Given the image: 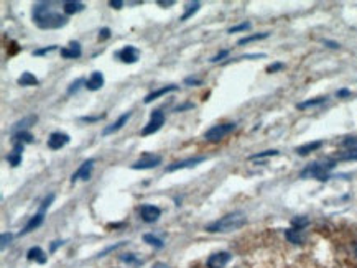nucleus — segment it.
<instances>
[{
  "label": "nucleus",
  "instance_id": "1",
  "mask_svg": "<svg viewBox=\"0 0 357 268\" xmlns=\"http://www.w3.org/2000/svg\"><path fill=\"white\" fill-rule=\"evenodd\" d=\"M33 22L41 30H58L68 23V16L55 10L51 2H37L31 10Z\"/></svg>",
  "mask_w": 357,
  "mask_h": 268
},
{
  "label": "nucleus",
  "instance_id": "2",
  "mask_svg": "<svg viewBox=\"0 0 357 268\" xmlns=\"http://www.w3.org/2000/svg\"><path fill=\"white\" fill-rule=\"evenodd\" d=\"M247 222L245 219V214L240 212V211H236V212H230V214H226L224 217H221V219L211 222L209 225H206V230L207 232H232V230H237L240 227H244Z\"/></svg>",
  "mask_w": 357,
  "mask_h": 268
},
{
  "label": "nucleus",
  "instance_id": "3",
  "mask_svg": "<svg viewBox=\"0 0 357 268\" xmlns=\"http://www.w3.org/2000/svg\"><path fill=\"white\" fill-rule=\"evenodd\" d=\"M336 166L334 160H321V162H314L310 163L306 168L300 173V178L306 180V178H314L319 181H328L331 178V170Z\"/></svg>",
  "mask_w": 357,
  "mask_h": 268
},
{
  "label": "nucleus",
  "instance_id": "4",
  "mask_svg": "<svg viewBox=\"0 0 357 268\" xmlns=\"http://www.w3.org/2000/svg\"><path fill=\"white\" fill-rule=\"evenodd\" d=\"M237 127V123L234 122H227V123H218V125H212L209 130H206L204 133V138L207 141H219L224 137H227L230 132H234Z\"/></svg>",
  "mask_w": 357,
  "mask_h": 268
},
{
  "label": "nucleus",
  "instance_id": "5",
  "mask_svg": "<svg viewBox=\"0 0 357 268\" xmlns=\"http://www.w3.org/2000/svg\"><path fill=\"white\" fill-rule=\"evenodd\" d=\"M165 123V114L162 111H153L150 114V120H148V123L145 125V127L142 129V137H148V135H153V133L158 132Z\"/></svg>",
  "mask_w": 357,
  "mask_h": 268
},
{
  "label": "nucleus",
  "instance_id": "6",
  "mask_svg": "<svg viewBox=\"0 0 357 268\" xmlns=\"http://www.w3.org/2000/svg\"><path fill=\"white\" fill-rule=\"evenodd\" d=\"M158 165H162V156L160 155H153V153H145L140 160L135 163H132L130 168L132 170H152L156 168Z\"/></svg>",
  "mask_w": 357,
  "mask_h": 268
},
{
  "label": "nucleus",
  "instance_id": "7",
  "mask_svg": "<svg viewBox=\"0 0 357 268\" xmlns=\"http://www.w3.org/2000/svg\"><path fill=\"white\" fill-rule=\"evenodd\" d=\"M206 162V156H194V158H186V160H181V162H175L167 166L165 173H173V171H178V170H185V168H193V166L199 165Z\"/></svg>",
  "mask_w": 357,
  "mask_h": 268
},
{
  "label": "nucleus",
  "instance_id": "8",
  "mask_svg": "<svg viewBox=\"0 0 357 268\" xmlns=\"http://www.w3.org/2000/svg\"><path fill=\"white\" fill-rule=\"evenodd\" d=\"M115 56H117L122 63H126V64H134V63L138 61L140 51H138V48L132 46V45H127V46H123L122 49H119L117 55H115Z\"/></svg>",
  "mask_w": 357,
  "mask_h": 268
},
{
  "label": "nucleus",
  "instance_id": "9",
  "mask_svg": "<svg viewBox=\"0 0 357 268\" xmlns=\"http://www.w3.org/2000/svg\"><path fill=\"white\" fill-rule=\"evenodd\" d=\"M71 141V137L64 132H53L48 137V148L49 150H61Z\"/></svg>",
  "mask_w": 357,
  "mask_h": 268
},
{
  "label": "nucleus",
  "instance_id": "10",
  "mask_svg": "<svg viewBox=\"0 0 357 268\" xmlns=\"http://www.w3.org/2000/svg\"><path fill=\"white\" fill-rule=\"evenodd\" d=\"M94 163H96L94 158H89V160H86L84 163H82V165L79 166L76 173H73V176H71V183H76L78 180L87 181V180L91 178V173H93Z\"/></svg>",
  "mask_w": 357,
  "mask_h": 268
},
{
  "label": "nucleus",
  "instance_id": "11",
  "mask_svg": "<svg viewBox=\"0 0 357 268\" xmlns=\"http://www.w3.org/2000/svg\"><path fill=\"white\" fill-rule=\"evenodd\" d=\"M162 216V209L156 207L153 204H142L140 206V217L144 219V222L152 224L155 221H158V217Z\"/></svg>",
  "mask_w": 357,
  "mask_h": 268
},
{
  "label": "nucleus",
  "instance_id": "12",
  "mask_svg": "<svg viewBox=\"0 0 357 268\" xmlns=\"http://www.w3.org/2000/svg\"><path fill=\"white\" fill-rule=\"evenodd\" d=\"M232 255L229 252H216L212 254L209 258H207V268H224L229 262H230Z\"/></svg>",
  "mask_w": 357,
  "mask_h": 268
},
{
  "label": "nucleus",
  "instance_id": "13",
  "mask_svg": "<svg viewBox=\"0 0 357 268\" xmlns=\"http://www.w3.org/2000/svg\"><path fill=\"white\" fill-rule=\"evenodd\" d=\"M38 120V117L37 115H28V117H25V119L19 120V122H15L10 130H8V133L10 135H15V133H20V132H28V129L31 127V125H35Z\"/></svg>",
  "mask_w": 357,
  "mask_h": 268
},
{
  "label": "nucleus",
  "instance_id": "14",
  "mask_svg": "<svg viewBox=\"0 0 357 268\" xmlns=\"http://www.w3.org/2000/svg\"><path fill=\"white\" fill-rule=\"evenodd\" d=\"M60 53H61V58H64V60H78V58H81V55H82V48L78 41H71L69 46L61 48Z\"/></svg>",
  "mask_w": 357,
  "mask_h": 268
},
{
  "label": "nucleus",
  "instance_id": "15",
  "mask_svg": "<svg viewBox=\"0 0 357 268\" xmlns=\"http://www.w3.org/2000/svg\"><path fill=\"white\" fill-rule=\"evenodd\" d=\"M132 117V112H126V114H122L120 117L117 120H115L114 123H111V125H107V127L102 130V135L105 137V135H112V133H115V132H119L123 125H126L127 122H129V119Z\"/></svg>",
  "mask_w": 357,
  "mask_h": 268
},
{
  "label": "nucleus",
  "instance_id": "16",
  "mask_svg": "<svg viewBox=\"0 0 357 268\" xmlns=\"http://www.w3.org/2000/svg\"><path fill=\"white\" fill-rule=\"evenodd\" d=\"M43 221H45V211H41V209H40V211L28 221V224L25 225L23 230H20V236H25V234H28V232H31V230L38 229L40 225L43 224Z\"/></svg>",
  "mask_w": 357,
  "mask_h": 268
},
{
  "label": "nucleus",
  "instance_id": "17",
  "mask_svg": "<svg viewBox=\"0 0 357 268\" xmlns=\"http://www.w3.org/2000/svg\"><path fill=\"white\" fill-rule=\"evenodd\" d=\"M178 89H180V86L170 84V86H165V87H162V89L152 91L150 94H147V96H145L144 102H145V104H150V102H153L155 99H158V97H162V96H165V94H168V92H176Z\"/></svg>",
  "mask_w": 357,
  "mask_h": 268
},
{
  "label": "nucleus",
  "instance_id": "18",
  "mask_svg": "<svg viewBox=\"0 0 357 268\" xmlns=\"http://www.w3.org/2000/svg\"><path fill=\"white\" fill-rule=\"evenodd\" d=\"M104 86V74L101 71H94L86 81V87L89 91H99Z\"/></svg>",
  "mask_w": 357,
  "mask_h": 268
},
{
  "label": "nucleus",
  "instance_id": "19",
  "mask_svg": "<svg viewBox=\"0 0 357 268\" xmlns=\"http://www.w3.org/2000/svg\"><path fill=\"white\" fill-rule=\"evenodd\" d=\"M22 153H23V144H13L12 152L7 156V162L12 166H19L22 163Z\"/></svg>",
  "mask_w": 357,
  "mask_h": 268
},
{
  "label": "nucleus",
  "instance_id": "20",
  "mask_svg": "<svg viewBox=\"0 0 357 268\" xmlns=\"http://www.w3.org/2000/svg\"><path fill=\"white\" fill-rule=\"evenodd\" d=\"M86 8L84 2H64L63 4V12L66 16H71V15H76L79 12H82Z\"/></svg>",
  "mask_w": 357,
  "mask_h": 268
},
{
  "label": "nucleus",
  "instance_id": "21",
  "mask_svg": "<svg viewBox=\"0 0 357 268\" xmlns=\"http://www.w3.org/2000/svg\"><path fill=\"white\" fill-rule=\"evenodd\" d=\"M16 82H19V86H23V87H28V86H38L40 81L38 78L35 76V74H31L30 71H25L22 73V76L16 79Z\"/></svg>",
  "mask_w": 357,
  "mask_h": 268
},
{
  "label": "nucleus",
  "instance_id": "22",
  "mask_svg": "<svg viewBox=\"0 0 357 268\" xmlns=\"http://www.w3.org/2000/svg\"><path fill=\"white\" fill-rule=\"evenodd\" d=\"M27 257H28V260H35V262H38L40 265H45L46 260H48L46 254H45L40 247H31V248L28 250Z\"/></svg>",
  "mask_w": 357,
  "mask_h": 268
},
{
  "label": "nucleus",
  "instance_id": "23",
  "mask_svg": "<svg viewBox=\"0 0 357 268\" xmlns=\"http://www.w3.org/2000/svg\"><path fill=\"white\" fill-rule=\"evenodd\" d=\"M323 145V141L318 140V141H310V144H305L301 147H298L296 148V153L298 155H301V156H306V155H310L311 152H316L318 148H321Z\"/></svg>",
  "mask_w": 357,
  "mask_h": 268
},
{
  "label": "nucleus",
  "instance_id": "24",
  "mask_svg": "<svg viewBox=\"0 0 357 268\" xmlns=\"http://www.w3.org/2000/svg\"><path fill=\"white\" fill-rule=\"evenodd\" d=\"M199 8H201V2H189V4H186V7H185V13H183L181 16H180V20L181 22H186V20H189L191 16H193Z\"/></svg>",
  "mask_w": 357,
  "mask_h": 268
},
{
  "label": "nucleus",
  "instance_id": "25",
  "mask_svg": "<svg viewBox=\"0 0 357 268\" xmlns=\"http://www.w3.org/2000/svg\"><path fill=\"white\" fill-rule=\"evenodd\" d=\"M33 137L30 132H20V133H15V135H12V144H31L33 141Z\"/></svg>",
  "mask_w": 357,
  "mask_h": 268
},
{
  "label": "nucleus",
  "instance_id": "26",
  "mask_svg": "<svg viewBox=\"0 0 357 268\" xmlns=\"http://www.w3.org/2000/svg\"><path fill=\"white\" fill-rule=\"evenodd\" d=\"M269 35H270V33H255V35H251V37H244V38H240V40L237 41V45H239V46H242V45H248V43H252V41L269 38Z\"/></svg>",
  "mask_w": 357,
  "mask_h": 268
},
{
  "label": "nucleus",
  "instance_id": "27",
  "mask_svg": "<svg viewBox=\"0 0 357 268\" xmlns=\"http://www.w3.org/2000/svg\"><path fill=\"white\" fill-rule=\"evenodd\" d=\"M285 236H287V239L290 242H292V244H301V242H303L301 230H298V229H288V230H285Z\"/></svg>",
  "mask_w": 357,
  "mask_h": 268
},
{
  "label": "nucleus",
  "instance_id": "28",
  "mask_svg": "<svg viewBox=\"0 0 357 268\" xmlns=\"http://www.w3.org/2000/svg\"><path fill=\"white\" fill-rule=\"evenodd\" d=\"M326 96L325 97H316V99H310V100H305V102H300L296 107L300 109V111H305V109H308V107H314V105H319L323 102H326Z\"/></svg>",
  "mask_w": 357,
  "mask_h": 268
},
{
  "label": "nucleus",
  "instance_id": "29",
  "mask_svg": "<svg viewBox=\"0 0 357 268\" xmlns=\"http://www.w3.org/2000/svg\"><path fill=\"white\" fill-rule=\"evenodd\" d=\"M144 242L148 245H153L155 248H163V240L158 239L156 236H153V234H145L144 236Z\"/></svg>",
  "mask_w": 357,
  "mask_h": 268
},
{
  "label": "nucleus",
  "instance_id": "30",
  "mask_svg": "<svg viewBox=\"0 0 357 268\" xmlns=\"http://www.w3.org/2000/svg\"><path fill=\"white\" fill-rule=\"evenodd\" d=\"M341 147H343L344 150H355V148H357V137H346V138L343 140Z\"/></svg>",
  "mask_w": 357,
  "mask_h": 268
},
{
  "label": "nucleus",
  "instance_id": "31",
  "mask_svg": "<svg viewBox=\"0 0 357 268\" xmlns=\"http://www.w3.org/2000/svg\"><path fill=\"white\" fill-rule=\"evenodd\" d=\"M278 155V150H265V152L260 153H255L251 156V160H260V158H267V156H277Z\"/></svg>",
  "mask_w": 357,
  "mask_h": 268
},
{
  "label": "nucleus",
  "instance_id": "32",
  "mask_svg": "<svg viewBox=\"0 0 357 268\" xmlns=\"http://www.w3.org/2000/svg\"><path fill=\"white\" fill-rule=\"evenodd\" d=\"M337 160H344V162H349V160H357V148L355 150H346L344 153L339 155Z\"/></svg>",
  "mask_w": 357,
  "mask_h": 268
},
{
  "label": "nucleus",
  "instance_id": "33",
  "mask_svg": "<svg viewBox=\"0 0 357 268\" xmlns=\"http://www.w3.org/2000/svg\"><path fill=\"white\" fill-rule=\"evenodd\" d=\"M292 224H293V229L303 230L306 225H308V219H306V217H296V219L292 221Z\"/></svg>",
  "mask_w": 357,
  "mask_h": 268
},
{
  "label": "nucleus",
  "instance_id": "34",
  "mask_svg": "<svg viewBox=\"0 0 357 268\" xmlns=\"http://www.w3.org/2000/svg\"><path fill=\"white\" fill-rule=\"evenodd\" d=\"M122 262H126V263H134V265H142V260H138V258L134 255V254H126V255H122Z\"/></svg>",
  "mask_w": 357,
  "mask_h": 268
},
{
  "label": "nucleus",
  "instance_id": "35",
  "mask_svg": "<svg viewBox=\"0 0 357 268\" xmlns=\"http://www.w3.org/2000/svg\"><path fill=\"white\" fill-rule=\"evenodd\" d=\"M248 28H251V23H248V22H244V23H239V25H236V27H230V28L227 30V33L245 31V30H248Z\"/></svg>",
  "mask_w": 357,
  "mask_h": 268
},
{
  "label": "nucleus",
  "instance_id": "36",
  "mask_svg": "<svg viewBox=\"0 0 357 268\" xmlns=\"http://www.w3.org/2000/svg\"><path fill=\"white\" fill-rule=\"evenodd\" d=\"M81 84H86V81L84 79H82V78H79V79H76V81H74L73 82V84L68 87V94H74V92H78L79 91V86Z\"/></svg>",
  "mask_w": 357,
  "mask_h": 268
},
{
  "label": "nucleus",
  "instance_id": "37",
  "mask_svg": "<svg viewBox=\"0 0 357 268\" xmlns=\"http://www.w3.org/2000/svg\"><path fill=\"white\" fill-rule=\"evenodd\" d=\"M56 49V45H51V46H45V48H41V49H35L33 51V56H43L46 53H51Z\"/></svg>",
  "mask_w": 357,
  "mask_h": 268
},
{
  "label": "nucleus",
  "instance_id": "38",
  "mask_svg": "<svg viewBox=\"0 0 357 268\" xmlns=\"http://www.w3.org/2000/svg\"><path fill=\"white\" fill-rule=\"evenodd\" d=\"M227 56H229V51H227V49H222V51H219L216 56H212L209 61H211V63H219V61H222V60H224V58H227Z\"/></svg>",
  "mask_w": 357,
  "mask_h": 268
},
{
  "label": "nucleus",
  "instance_id": "39",
  "mask_svg": "<svg viewBox=\"0 0 357 268\" xmlns=\"http://www.w3.org/2000/svg\"><path fill=\"white\" fill-rule=\"evenodd\" d=\"M53 201H55V194H49V196H46L45 199H43V203H41V211H45L46 212V209L49 207V206H51V203H53Z\"/></svg>",
  "mask_w": 357,
  "mask_h": 268
},
{
  "label": "nucleus",
  "instance_id": "40",
  "mask_svg": "<svg viewBox=\"0 0 357 268\" xmlns=\"http://www.w3.org/2000/svg\"><path fill=\"white\" fill-rule=\"evenodd\" d=\"M12 239H13V236H12V234L4 232V234H2V239H0V244H2V248H5L8 244H10V242H12Z\"/></svg>",
  "mask_w": 357,
  "mask_h": 268
},
{
  "label": "nucleus",
  "instance_id": "41",
  "mask_svg": "<svg viewBox=\"0 0 357 268\" xmlns=\"http://www.w3.org/2000/svg\"><path fill=\"white\" fill-rule=\"evenodd\" d=\"M185 84L186 86H203V81L198 79V78H186L185 79Z\"/></svg>",
  "mask_w": 357,
  "mask_h": 268
},
{
  "label": "nucleus",
  "instance_id": "42",
  "mask_svg": "<svg viewBox=\"0 0 357 268\" xmlns=\"http://www.w3.org/2000/svg\"><path fill=\"white\" fill-rule=\"evenodd\" d=\"M109 37H111V28H107V27L101 28V31H99V40L104 41V40H107Z\"/></svg>",
  "mask_w": 357,
  "mask_h": 268
},
{
  "label": "nucleus",
  "instance_id": "43",
  "mask_svg": "<svg viewBox=\"0 0 357 268\" xmlns=\"http://www.w3.org/2000/svg\"><path fill=\"white\" fill-rule=\"evenodd\" d=\"M280 69H283V64H281V63L270 64L269 68H267V71H269V73H275V71H280Z\"/></svg>",
  "mask_w": 357,
  "mask_h": 268
},
{
  "label": "nucleus",
  "instance_id": "44",
  "mask_svg": "<svg viewBox=\"0 0 357 268\" xmlns=\"http://www.w3.org/2000/svg\"><path fill=\"white\" fill-rule=\"evenodd\" d=\"M194 107V104H191V102H188V104H183V105H178L176 109H175V112H183V111H186V109H193Z\"/></svg>",
  "mask_w": 357,
  "mask_h": 268
},
{
  "label": "nucleus",
  "instance_id": "45",
  "mask_svg": "<svg viewBox=\"0 0 357 268\" xmlns=\"http://www.w3.org/2000/svg\"><path fill=\"white\" fill-rule=\"evenodd\" d=\"M109 5H111L112 8H117V10H119V8L123 7V2H122V0H111Z\"/></svg>",
  "mask_w": 357,
  "mask_h": 268
},
{
  "label": "nucleus",
  "instance_id": "46",
  "mask_svg": "<svg viewBox=\"0 0 357 268\" xmlns=\"http://www.w3.org/2000/svg\"><path fill=\"white\" fill-rule=\"evenodd\" d=\"M336 96L337 97H349L351 96V91L349 89H341V91L336 92Z\"/></svg>",
  "mask_w": 357,
  "mask_h": 268
},
{
  "label": "nucleus",
  "instance_id": "47",
  "mask_svg": "<svg viewBox=\"0 0 357 268\" xmlns=\"http://www.w3.org/2000/svg\"><path fill=\"white\" fill-rule=\"evenodd\" d=\"M102 117H104V114L99 115V117H82V120H84V122H96V120H101Z\"/></svg>",
  "mask_w": 357,
  "mask_h": 268
},
{
  "label": "nucleus",
  "instance_id": "48",
  "mask_svg": "<svg viewBox=\"0 0 357 268\" xmlns=\"http://www.w3.org/2000/svg\"><path fill=\"white\" fill-rule=\"evenodd\" d=\"M158 5H163V7H171V5H175V0H158Z\"/></svg>",
  "mask_w": 357,
  "mask_h": 268
},
{
  "label": "nucleus",
  "instance_id": "49",
  "mask_svg": "<svg viewBox=\"0 0 357 268\" xmlns=\"http://www.w3.org/2000/svg\"><path fill=\"white\" fill-rule=\"evenodd\" d=\"M60 245H63V240H55L53 244H51V247H49V250H51V252H55V250L60 247Z\"/></svg>",
  "mask_w": 357,
  "mask_h": 268
},
{
  "label": "nucleus",
  "instance_id": "50",
  "mask_svg": "<svg viewBox=\"0 0 357 268\" xmlns=\"http://www.w3.org/2000/svg\"><path fill=\"white\" fill-rule=\"evenodd\" d=\"M325 45H328L329 48H339V43H336V41H329V40H325Z\"/></svg>",
  "mask_w": 357,
  "mask_h": 268
},
{
  "label": "nucleus",
  "instance_id": "51",
  "mask_svg": "<svg viewBox=\"0 0 357 268\" xmlns=\"http://www.w3.org/2000/svg\"><path fill=\"white\" fill-rule=\"evenodd\" d=\"M152 268H170V266L167 263H163V262H158V263H155Z\"/></svg>",
  "mask_w": 357,
  "mask_h": 268
},
{
  "label": "nucleus",
  "instance_id": "52",
  "mask_svg": "<svg viewBox=\"0 0 357 268\" xmlns=\"http://www.w3.org/2000/svg\"><path fill=\"white\" fill-rule=\"evenodd\" d=\"M355 257H357V245H355Z\"/></svg>",
  "mask_w": 357,
  "mask_h": 268
}]
</instances>
